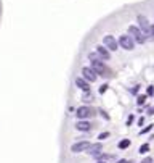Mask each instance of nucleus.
<instances>
[{"label":"nucleus","instance_id":"f8f14e48","mask_svg":"<svg viewBox=\"0 0 154 163\" xmlns=\"http://www.w3.org/2000/svg\"><path fill=\"white\" fill-rule=\"evenodd\" d=\"M76 128H77V131L87 133V131H90V129H92V124L88 123V121H85V120H80V121L76 124Z\"/></svg>","mask_w":154,"mask_h":163},{"label":"nucleus","instance_id":"f03ea898","mask_svg":"<svg viewBox=\"0 0 154 163\" xmlns=\"http://www.w3.org/2000/svg\"><path fill=\"white\" fill-rule=\"evenodd\" d=\"M128 36H132L137 44H144L146 42V36L143 34L138 26H128Z\"/></svg>","mask_w":154,"mask_h":163},{"label":"nucleus","instance_id":"dca6fc26","mask_svg":"<svg viewBox=\"0 0 154 163\" xmlns=\"http://www.w3.org/2000/svg\"><path fill=\"white\" fill-rule=\"evenodd\" d=\"M149 150V144H143L141 147H140V153H146Z\"/></svg>","mask_w":154,"mask_h":163},{"label":"nucleus","instance_id":"4be33fe9","mask_svg":"<svg viewBox=\"0 0 154 163\" xmlns=\"http://www.w3.org/2000/svg\"><path fill=\"white\" fill-rule=\"evenodd\" d=\"M151 128H152V126H148V128H144L143 131H141V134H144V133H148V131H151Z\"/></svg>","mask_w":154,"mask_h":163},{"label":"nucleus","instance_id":"9b49d317","mask_svg":"<svg viewBox=\"0 0 154 163\" xmlns=\"http://www.w3.org/2000/svg\"><path fill=\"white\" fill-rule=\"evenodd\" d=\"M103 150V145L101 142H96V144H90V147L87 149V152L90 153V155H100V152Z\"/></svg>","mask_w":154,"mask_h":163},{"label":"nucleus","instance_id":"20e7f679","mask_svg":"<svg viewBox=\"0 0 154 163\" xmlns=\"http://www.w3.org/2000/svg\"><path fill=\"white\" fill-rule=\"evenodd\" d=\"M137 21H138V27L141 29V32L144 36H151V24H149V21H148V18L146 16H143V15H138L137 18Z\"/></svg>","mask_w":154,"mask_h":163},{"label":"nucleus","instance_id":"f257e3e1","mask_svg":"<svg viewBox=\"0 0 154 163\" xmlns=\"http://www.w3.org/2000/svg\"><path fill=\"white\" fill-rule=\"evenodd\" d=\"M88 58L92 60L90 66L95 69V73L98 74V76H106V78H108L109 74H111V69L106 66L104 63H103V60H100V57H98V55L90 53V55H88Z\"/></svg>","mask_w":154,"mask_h":163},{"label":"nucleus","instance_id":"39448f33","mask_svg":"<svg viewBox=\"0 0 154 163\" xmlns=\"http://www.w3.org/2000/svg\"><path fill=\"white\" fill-rule=\"evenodd\" d=\"M76 115H77V118H79V120H87V118H90V116L95 115V110H93L92 107L83 105V107H79V108H77Z\"/></svg>","mask_w":154,"mask_h":163},{"label":"nucleus","instance_id":"2eb2a0df","mask_svg":"<svg viewBox=\"0 0 154 163\" xmlns=\"http://www.w3.org/2000/svg\"><path fill=\"white\" fill-rule=\"evenodd\" d=\"M146 97H148V95H140L138 99H137V104H138V105H143L144 102H146Z\"/></svg>","mask_w":154,"mask_h":163},{"label":"nucleus","instance_id":"6ab92c4d","mask_svg":"<svg viewBox=\"0 0 154 163\" xmlns=\"http://www.w3.org/2000/svg\"><path fill=\"white\" fill-rule=\"evenodd\" d=\"M108 136H109V133H101L100 136H98V139H101V141H103V139H106Z\"/></svg>","mask_w":154,"mask_h":163},{"label":"nucleus","instance_id":"423d86ee","mask_svg":"<svg viewBox=\"0 0 154 163\" xmlns=\"http://www.w3.org/2000/svg\"><path fill=\"white\" fill-rule=\"evenodd\" d=\"M103 45H104L106 49L109 50V52H116L119 47V42L116 40V37L114 36H104V39H103Z\"/></svg>","mask_w":154,"mask_h":163},{"label":"nucleus","instance_id":"6e6552de","mask_svg":"<svg viewBox=\"0 0 154 163\" xmlns=\"http://www.w3.org/2000/svg\"><path fill=\"white\" fill-rule=\"evenodd\" d=\"M90 147V142L87 141H80V142H76L71 145V152L74 153H80V152H87V149Z\"/></svg>","mask_w":154,"mask_h":163},{"label":"nucleus","instance_id":"ddd939ff","mask_svg":"<svg viewBox=\"0 0 154 163\" xmlns=\"http://www.w3.org/2000/svg\"><path fill=\"white\" fill-rule=\"evenodd\" d=\"M82 100L85 102V104H88V102H93V95L90 94V91H88V92H83V95H82Z\"/></svg>","mask_w":154,"mask_h":163},{"label":"nucleus","instance_id":"a211bd4d","mask_svg":"<svg viewBox=\"0 0 154 163\" xmlns=\"http://www.w3.org/2000/svg\"><path fill=\"white\" fill-rule=\"evenodd\" d=\"M106 91H108V84H103V86H100V94H104Z\"/></svg>","mask_w":154,"mask_h":163},{"label":"nucleus","instance_id":"0eeeda50","mask_svg":"<svg viewBox=\"0 0 154 163\" xmlns=\"http://www.w3.org/2000/svg\"><path fill=\"white\" fill-rule=\"evenodd\" d=\"M82 78L88 82H95L98 79V74L95 73V69L92 66H85V68H82Z\"/></svg>","mask_w":154,"mask_h":163},{"label":"nucleus","instance_id":"a878e982","mask_svg":"<svg viewBox=\"0 0 154 163\" xmlns=\"http://www.w3.org/2000/svg\"><path fill=\"white\" fill-rule=\"evenodd\" d=\"M96 163H106V161H96Z\"/></svg>","mask_w":154,"mask_h":163},{"label":"nucleus","instance_id":"7ed1b4c3","mask_svg":"<svg viewBox=\"0 0 154 163\" xmlns=\"http://www.w3.org/2000/svg\"><path fill=\"white\" fill-rule=\"evenodd\" d=\"M117 42H119L120 47L125 49V50H133V49H135V40H133V37H132V36H128V34L120 36Z\"/></svg>","mask_w":154,"mask_h":163},{"label":"nucleus","instance_id":"aec40b11","mask_svg":"<svg viewBox=\"0 0 154 163\" xmlns=\"http://www.w3.org/2000/svg\"><path fill=\"white\" fill-rule=\"evenodd\" d=\"M141 163H152V158H151V157H146Z\"/></svg>","mask_w":154,"mask_h":163},{"label":"nucleus","instance_id":"5701e85b","mask_svg":"<svg viewBox=\"0 0 154 163\" xmlns=\"http://www.w3.org/2000/svg\"><path fill=\"white\" fill-rule=\"evenodd\" d=\"M143 123H144V118H140V120H138V124H140V126H141Z\"/></svg>","mask_w":154,"mask_h":163},{"label":"nucleus","instance_id":"412c9836","mask_svg":"<svg viewBox=\"0 0 154 163\" xmlns=\"http://www.w3.org/2000/svg\"><path fill=\"white\" fill-rule=\"evenodd\" d=\"M132 121H133V115H130L128 120H127V124H132Z\"/></svg>","mask_w":154,"mask_h":163},{"label":"nucleus","instance_id":"9d476101","mask_svg":"<svg viewBox=\"0 0 154 163\" xmlns=\"http://www.w3.org/2000/svg\"><path fill=\"white\" fill-rule=\"evenodd\" d=\"M76 86H77L80 91H83V92H88V91H90V82L85 81L83 78H76Z\"/></svg>","mask_w":154,"mask_h":163},{"label":"nucleus","instance_id":"393cba45","mask_svg":"<svg viewBox=\"0 0 154 163\" xmlns=\"http://www.w3.org/2000/svg\"><path fill=\"white\" fill-rule=\"evenodd\" d=\"M117 163H127V161H125V160H119Z\"/></svg>","mask_w":154,"mask_h":163},{"label":"nucleus","instance_id":"b1692460","mask_svg":"<svg viewBox=\"0 0 154 163\" xmlns=\"http://www.w3.org/2000/svg\"><path fill=\"white\" fill-rule=\"evenodd\" d=\"M151 36H152V37H154V24H152V26H151Z\"/></svg>","mask_w":154,"mask_h":163},{"label":"nucleus","instance_id":"f3484780","mask_svg":"<svg viewBox=\"0 0 154 163\" xmlns=\"http://www.w3.org/2000/svg\"><path fill=\"white\" fill-rule=\"evenodd\" d=\"M146 95H154V87H152V86H148V89H146Z\"/></svg>","mask_w":154,"mask_h":163},{"label":"nucleus","instance_id":"4468645a","mask_svg":"<svg viewBox=\"0 0 154 163\" xmlns=\"http://www.w3.org/2000/svg\"><path fill=\"white\" fill-rule=\"evenodd\" d=\"M127 147H130V141H128V139H124V141L119 142V149H127Z\"/></svg>","mask_w":154,"mask_h":163},{"label":"nucleus","instance_id":"1a4fd4ad","mask_svg":"<svg viewBox=\"0 0 154 163\" xmlns=\"http://www.w3.org/2000/svg\"><path fill=\"white\" fill-rule=\"evenodd\" d=\"M96 55L100 57V60H104V62H108V60L111 58V52L104 47V45H98L96 47Z\"/></svg>","mask_w":154,"mask_h":163}]
</instances>
